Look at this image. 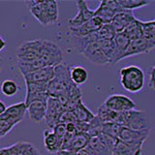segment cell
Instances as JSON below:
<instances>
[{
  "instance_id": "cell-1",
  "label": "cell",
  "mask_w": 155,
  "mask_h": 155,
  "mask_svg": "<svg viewBox=\"0 0 155 155\" xmlns=\"http://www.w3.org/2000/svg\"><path fill=\"white\" fill-rule=\"evenodd\" d=\"M48 95L58 98L60 96H67L68 98L81 97L80 87L72 81L70 77V68L65 64L54 67V78L48 84Z\"/></svg>"
},
{
  "instance_id": "cell-2",
  "label": "cell",
  "mask_w": 155,
  "mask_h": 155,
  "mask_svg": "<svg viewBox=\"0 0 155 155\" xmlns=\"http://www.w3.org/2000/svg\"><path fill=\"white\" fill-rule=\"evenodd\" d=\"M63 61V55L62 51L57 47L54 43L51 41H44V45L42 48L41 56L33 64L29 65H23V64H18V69L21 71L22 76H25L29 73H32L41 68H46V67H56L58 65L62 64Z\"/></svg>"
},
{
  "instance_id": "cell-3",
  "label": "cell",
  "mask_w": 155,
  "mask_h": 155,
  "mask_svg": "<svg viewBox=\"0 0 155 155\" xmlns=\"http://www.w3.org/2000/svg\"><path fill=\"white\" fill-rule=\"evenodd\" d=\"M120 84L123 88L130 93H139L145 84V76L142 68L130 65L121 68L119 71Z\"/></svg>"
},
{
  "instance_id": "cell-4",
  "label": "cell",
  "mask_w": 155,
  "mask_h": 155,
  "mask_svg": "<svg viewBox=\"0 0 155 155\" xmlns=\"http://www.w3.org/2000/svg\"><path fill=\"white\" fill-rule=\"evenodd\" d=\"M44 41L45 40L39 39V40L27 41L21 44L17 51V59L18 64L29 65L38 61L41 56Z\"/></svg>"
},
{
  "instance_id": "cell-5",
  "label": "cell",
  "mask_w": 155,
  "mask_h": 155,
  "mask_svg": "<svg viewBox=\"0 0 155 155\" xmlns=\"http://www.w3.org/2000/svg\"><path fill=\"white\" fill-rule=\"evenodd\" d=\"M118 123L123 127H127L132 130L137 131H147L150 130L149 121L147 114L143 110H133L119 114Z\"/></svg>"
},
{
  "instance_id": "cell-6",
  "label": "cell",
  "mask_w": 155,
  "mask_h": 155,
  "mask_svg": "<svg viewBox=\"0 0 155 155\" xmlns=\"http://www.w3.org/2000/svg\"><path fill=\"white\" fill-rule=\"evenodd\" d=\"M109 109L113 110L118 114L125 113V111L136 110L135 102L130 97L122 94H113L110 95L103 103Z\"/></svg>"
},
{
  "instance_id": "cell-7",
  "label": "cell",
  "mask_w": 155,
  "mask_h": 155,
  "mask_svg": "<svg viewBox=\"0 0 155 155\" xmlns=\"http://www.w3.org/2000/svg\"><path fill=\"white\" fill-rule=\"evenodd\" d=\"M125 10L122 9L118 1H114V0L102 1L100 2L99 7L95 10V17L101 18L104 24L111 23L115 15Z\"/></svg>"
},
{
  "instance_id": "cell-8",
  "label": "cell",
  "mask_w": 155,
  "mask_h": 155,
  "mask_svg": "<svg viewBox=\"0 0 155 155\" xmlns=\"http://www.w3.org/2000/svg\"><path fill=\"white\" fill-rule=\"evenodd\" d=\"M149 132H150V130L137 131V130H132L127 127H123L120 132L118 139L130 145H133L135 147L143 148V143L145 142V140L147 139Z\"/></svg>"
},
{
  "instance_id": "cell-9",
  "label": "cell",
  "mask_w": 155,
  "mask_h": 155,
  "mask_svg": "<svg viewBox=\"0 0 155 155\" xmlns=\"http://www.w3.org/2000/svg\"><path fill=\"white\" fill-rule=\"evenodd\" d=\"M66 110L62 104L55 97L50 96L48 99V110L46 116V123L48 128L53 129L54 126L59 123V118L61 114Z\"/></svg>"
},
{
  "instance_id": "cell-10",
  "label": "cell",
  "mask_w": 155,
  "mask_h": 155,
  "mask_svg": "<svg viewBox=\"0 0 155 155\" xmlns=\"http://www.w3.org/2000/svg\"><path fill=\"white\" fill-rule=\"evenodd\" d=\"M76 4L78 7V14L69 21L70 28L80 27L95 17V11L91 10L87 3L84 0H79Z\"/></svg>"
},
{
  "instance_id": "cell-11",
  "label": "cell",
  "mask_w": 155,
  "mask_h": 155,
  "mask_svg": "<svg viewBox=\"0 0 155 155\" xmlns=\"http://www.w3.org/2000/svg\"><path fill=\"white\" fill-rule=\"evenodd\" d=\"M155 48V39H147L144 37L139 38L137 40L131 41L129 48L123 57L127 58L130 56L147 53Z\"/></svg>"
},
{
  "instance_id": "cell-12",
  "label": "cell",
  "mask_w": 155,
  "mask_h": 155,
  "mask_svg": "<svg viewBox=\"0 0 155 155\" xmlns=\"http://www.w3.org/2000/svg\"><path fill=\"white\" fill-rule=\"evenodd\" d=\"M25 84L27 82H40V84H50L54 78V67L41 68L32 73L23 76Z\"/></svg>"
},
{
  "instance_id": "cell-13",
  "label": "cell",
  "mask_w": 155,
  "mask_h": 155,
  "mask_svg": "<svg viewBox=\"0 0 155 155\" xmlns=\"http://www.w3.org/2000/svg\"><path fill=\"white\" fill-rule=\"evenodd\" d=\"M27 113V105L25 102H19L8 107L7 110L3 114L0 115V118L8 119L13 121L16 124L21 122L24 118V115Z\"/></svg>"
},
{
  "instance_id": "cell-14",
  "label": "cell",
  "mask_w": 155,
  "mask_h": 155,
  "mask_svg": "<svg viewBox=\"0 0 155 155\" xmlns=\"http://www.w3.org/2000/svg\"><path fill=\"white\" fill-rule=\"evenodd\" d=\"M48 110V100H37L27 105V113L30 119L36 123L46 120Z\"/></svg>"
},
{
  "instance_id": "cell-15",
  "label": "cell",
  "mask_w": 155,
  "mask_h": 155,
  "mask_svg": "<svg viewBox=\"0 0 155 155\" xmlns=\"http://www.w3.org/2000/svg\"><path fill=\"white\" fill-rule=\"evenodd\" d=\"M26 5L29 8V11L33 15L37 21L42 25H50V21L48 17L47 0L46 1H27Z\"/></svg>"
},
{
  "instance_id": "cell-16",
  "label": "cell",
  "mask_w": 155,
  "mask_h": 155,
  "mask_svg": "<svg viewBox=\"0 0 155 155\" xmlns=\"http://www.w3.org/2000/svg\"><path fill=\"white\" fill-rule=\"evenodd\" d=\"M104 25V22L98 17H94L89 21L84 23V25L77 28H70L71 32L74 34L75 37H84L91 34H94Z\"/></svg>"
},
{
  "instance_id": "cell-17",
  "label": "cell",
  "mask_w": 155,
  "mask_h": 155,
  "mask_svg": "<svg viewBox=\"0 0 155 155\" xmlns=\"http://www.w3.org/2000/svg\"><path fill=\"white\" fill-rule=\"evenodd\" d=\"M114 42L115 46V52L111 64H115V63L123 59L125 53L129 48L131 40L124 32H121L116 34L115 37L114 38Z\"/></svg>"
},
{
  "instance_id": "cell-18",
  "label": "cell",
  "mask_w": 155,
  "mask_h": 155,
  "mask_svg": "<svg viewBox=\"0 0 155 155\" xmlns=\"http://www.w3.org/2000/svg\"><path fill=\"white\" fill-rule=\"evenodd\" d=\"M136 19L137 18L134 17L133 12L123 11L115 15L113 21H111V25L114 26L116 34H117V33L124 32L125 29L127 28L130 24H132Z\"/></svg>"
},
{
  "instance_id": "cell-19",
  "label": "cell",
  "mask_w": 155,
  "mask_h": 155,
  "mask_svg": "<svg viewBox=\"0 0 155 155\" xmlns=\"http://www.w3.org/2000/svg\"><path fill=\"white\" fill-rule=\"evenodd\" d=\"M63 140L53 133V131H44V145L51 153H56L63 147Z\"/></svg>"
},
{
  "instance_id": "cell-20",
  "label": "cell",
  "mask_w": 155,
  "mask_h": 155,
  "mask_svg": "<svg viewBox=\"0 0 155 155\" xmlns=\"http://www.w3.org/2000/svg\"><path fill=\"white\" fill-rule=\"evenodd\" d=\"M74 114L75 117L77 119V122H84V123H89L95 117V114L87 108V107L84 104L82 100L79 102L75 109L72 110Z\"/></svg>"
},
{
  "instance_id": "cell-21",
  "label": "cell",
  "mask_w": 155,
  "mask_h": 155,
  "mask_svg": "<svg viewBox=\"0 0 155 155\" xmlns=\"http://www.w3.org/2000/svg\"><path fill=\"white\" fill-rule=\"evenodd\" d=\"M86 149L91 155H113V151L106 147V144L99 139V137L91 138Z\"/></svg>"
},
{
  "instance_id": "cell-22",
  "label": "cell",
  "mask_w": 155,
  "mask_h": 155,
  "mask_svg": "<svg viewBox=\"0 0 155 155\" xmlns=\"http://www.w3.org/2000/svg\"><path fill=\"white\" fill-rule=\"evenodd\" d=\"M119 114H120L109 109L108 107L102 104L98 108V111H97L96 115L98 116V118L104 124H107V123H118Z\"/></svg>"
},
{
  "instance_id": "cell-23",
  "label": "cell",
  "mask_w": 155,
  "mask_h": 155,
  "mask_svg": "<svg viewBox=\"0 0 155 155\" xmlns=\"http://www.w3.org/2000/svg\"><path fill=\"white\" fill-rule=\"evenodd\" d=\"M142 149L130 145L118 139L113 150V155H142Z\"/></svg>"
},
{
  "instance_id": "cell-24",
  "label": "cell",
  "mask_w": 155,
  "mask_h": 155,
  "mask_svg": "<svg viewBox=\"0 0 155 155\" xmlns=\"http://www.w3.org/2000/svg\"><path fill=\"white\" fill-rule=\"evenodd\" d=\"M91 140V136L87 133H78L73 139L68 150L72 152H78L80 150L85 149Z\"/></svg>"
},
{
  "instance_id": "cell-25",
  "label": "cell",
  "mask_w": 155,
  "mask_h": 155,
  "mask_svg": "<svg viewBox=\"0 0 155 155\" xmlns=\"http://www.w3.org/2000/svg\"><path fill=\"white\" fill-rule=\"evenodd\" d=\"M70 77L72 81L76 85H81L85 84L88 80V72L82 66H72L70 67Z\"/></svg>"
},
{
  "instance_id": "cell-26",
  "label": "cell",
  "mask_w": 155,
  "mask_h": 155,
  "mask_svg": "<svg viewBox=\"0 0 155 155\" xmlns=\"http://www.w3.org/2000/svg\"><path fill=\"white\" fill-rule=\"evenodd\" d=\"M124 33L128 36L131 41L137 40L139 38L143 37V26H142V21L136 19V21L130 24V25L125 29Z\"/></svg>"
},
{
  "instance_id": "cell-27",
  "label": "cell",
  "mask_w": 155,
  "mask_h": 155,
  "mask_svg": "<svg viewBox=\"0 0 155 155\" xmlns=\"http://www.w3.org/2000/svg\"><path fill=\"white\" fill-rule=\"evenodd\" d=\"M96 35L98 37V41L99 40H113L116 35V32L114 30V26L111 25V23H107V24H104V25L96 32Z\"/></svg>"
},
{
  "instance_id": "cell-28",
  "label": "cell",
  "mask_w": 155,
  "mask_h": 155,
  "mask_svg": "<svg viewBox=\"0 0 155 155\" xmlns=\"http://www.w3.org/2000/svg\"><path fill=\"white\" fill-rule=\"evenodd\" d=\"M47 9H48V17L50 24L55 23L58 21L59 17V9H58V3L54 0H47Z\"/></svg>"
},
{
  "instance_id": "cell-29",
  "label": "cell",
  "mask_w": 155,
  "mask_h": 155,
  "mask_svg": "<svg viewBox=\"0 0 155 155\" xmlns=\"http://www.w3.org/2000/svg\"><path fill=\"white\" fill-rule=\"evenodd\" d=\"M119 5L122 7L125 11H131L133 10L142 8L148 5L147 1H143V0H117Z\"/></svg>"
},
{
  "instance_id": "cell-30",
  "label": "cell",
  "mask_w": 155,
  "mask_h": 155,
  "mask_svg": "<svg viewBox=\"0 0 155 155\" xmlns=\"http://www.w3.org/2000/svg\"><path fill=\"white\" fill-rule=\"evenodd\" d=\"M19 90V87L16 81L12 80H6L2 82L1 84V92L7 97L15 96Z\"/></svg>"
},
{
  "instance_id": "cell-31",
  "label": "cell",
  "mask_w": 155,
  "mask_h": 155,
  "mask_svg": "<svg viewBox=\"0 0 155 155\" xmlns=\"http://www.w3.org/2000/svg\"><path fill=\"white\" fill-rule=\"evenodd\" d=\"M122 128H123V126L119 123H107V124H104L102 133L108 135L111 138L118 140Z\"/></svg>"
},
{
  "instance_id": "cell-32",
  "label": "cell",
  "mask_w": 155,
  "mask_h": 155,
  "mask_svg": "<svg viewBox=\"0 0 155 155\" xmlns=\"http://www.w3.org/2000/svg\"><path fill=\"white\" fill-rule=\"evenodd\" d=\"M98 42L101 50L103 51L107 57L110 60V62H113L114 52H115V46H114V39L113 40H99Z\"/></svg>"
},
{
  "instance_id": "cell-33",
  "label": "cell",
  "mask_w": 155,
  "mask_h": 155,
  "mask_svg": "<svg viewBox=\"0 0 155 155\" xmlns=\"http://www.w3.org/2000/svg\"><path fill=\"white\" fill-rule=\"evenodd\" d=\"M18 155H41L37 148L31 143L26 142H19L16 143Z\"/></svg>"
},
{
  "instance_id": "cell-34",
  "label": "cell",
  "mask_w": 155,
  "mask_h": 155,
  "mask_svg": "<svg viewBox=\"0 0 155 155\" xmlns=\"http://www.w3.org/2000/svg\"><path fill=\"white\" fill-rule=\"evenodd\" d=\"M26 94L46 93L48 89V84H40V82H27Z\"/></svg>"
},
{
  "instance_id": "cell-35",
  "label": "cell",
  "mask_w": 155,
  "mask_h": 155,
  "mask_svg": "<svg viewBox=\"0 0 155 155\" xmlns=\"http://www.w3.org/2000/svg\"><path fill=\"white\" fill-rule=\"evenodd\" d=\"M103 126L104 123L98 118V116H95L94 119L89 122V131L88 134L91 136V138L93 137H98L100 134H102L103 131Z\"/></svg>"
},
{
  "instance_id": "cell-36",
  "label": "cell",
  "mask_w": 155,
  "mask_h": 155,
  "mask_svg": "<svg viewBox=\"0 0 155 155\" xmlns=\"http://www.w3.org/2000/svg\"><path fill=\"white\" fill-rule=\"evenodd\" d=\"M143 37L147 39H155V21H142Z\"/></svg>"
},
{
  "instance_id": "cell-37",
  "label": "cell",
  "mask_w": 155,
  "mask_h": 155,
  "mask_svg": "<svg viewBox=\"0 0 155 155\" xmlns=\"http://www.w3.org/2000/svg\"><path fill=\"white\" fill-rule=\"evenodd\" d=\"M16 125L17 124L13 122V121L0 118V137L4 138L7 134L10 133V131H11Z\"/></svg>"
},
{
  "instance_id": "cell-38",
  "label": "cell",
  "mask_w": 155,
  "mask_h": 155,
  "mask_svg": "<svg viewBox=\"0 0 155 155\" xmlns=\"http://www.w3.org/2000/svg\"><path fill=\"white\" fill-rule=\"evenodd\" d=\"M59 123L62 124H69V123H77V119L75 117L74 114L71 110H65L59 118Z\"/></svg>"
},
{
  "instance_id": "cell-39",
  "label": "cell",
  "mask_w": 155,
  "mask_h": 155,
  "mask_svg": "<svg viewBox=\"0 0 155 155\" xmlns=\"http://www.w3.org/2000/svg\"><path fill=\"white\" fill-rule=\"evenodd\" d=\"M98 137H99V139L102 140V142L106 144V147H109L111 151H113L114 147H115V144H116V142H117V140L114 139V138H111V137H110V136L103 134V133L100 134Z\"/></svg>"
},
{
  "instance_id": "cell-40",
  "label": "cell",
  "mask_w": 155,
  "mask_h": 155,
  "mask_svg": "<svg viewBox=\"0 0 155 155\" xmlns=\"http://www.w3.org/2000/svg\"><path fill=\"white\" fill-rule=\"evenodd\" d=\"M52 131H53V133H54L58 138L64 142V139H65L66 135H67V128H66L65 124L58 123L57 125L54 126V128L52 129Z\"/></svg>"
},
{
  "instance_id": "cell-41",
  "label": "cell",
  "mask_w": 155,
  "mask_h": 155,
  "mask_svg": "<svg viewBox=\"0 0 155 155\" xmlns=\"http://www.w3.org/2000/svg\"><path fill=\"white\" fill-rule=\"evenodd\" d=\"M77 131L78 133H87L89 131V123H84V122H77Z\"/></svg>"
},
{
  "instance_id": "cell-42",
  "label": "cell",
  "mask_w": 155,
  "mask_h": 155,
  "mask_svg": "<svg viewBox=\"0 0 155 155\" xmlns=\"http://www.w3.org/2000/svg\"><path fill=\"white\" fill-rule=\"evenodd\" d=\"M149 88L155 90V65L150 69L149 72V82H148Z\"/></svg>"
},
{
  "instance_id": "cell-43",
  "label": "cell",
  "mask_w": 155,
  "mask_h": 155,
  "mask_svg": "<svg viewBox=\"0 0 155 155\" xmlns=\"http://www.w3.org/2000/svg\"><path fill=\"white\" fill-rule=\"evenodd\" d=\"M53 155H75V152H72L70 150H65V149H61L58 152L54 153Z\"/></svg>"
},
{
  "instance_id": "cell-44",
  "label": "cell",
  "mask_w": 155,
  "mask_h": 155,
  "mask_svg": "<svg viewBox=\"0 0 155 155\" xmlns=\"http://www.w3.org/2000/svg\"><path fill=\"white\" fill-rule=\"evenodd\" d=\"M7 109H8V107L5 106V104L3 103L2 101H0V115L3 114L5 111L7 110Z\"/></svg>"
},
{
  "instance_id": "cell-45",
  "label": "cell",
  "mask_w": 155,
  "mask_h": 155,
  "mask_svg": "<svg viewBox=\"0 0 155 155\" xmlns=\"http://www.w3.org/2000/svg\"><path fill=\"white\" fill-rule=\"evenodd\" d=\"M75 155H91V154L88 152V150L85 148V149L80 150V151H78V152H75Z\"/></svg>"
},
{
  "instance_id": "cell-46",
  "label": "cell",
  "mask_w": 155,
  "mask_h": 155,
  "mask_svg": "<svg viewBox=\"0 0 155 155\" xmlns=\"http://www.w3.org/2000/svg\"><path fill=\"white\" fill-rule=\"evenodd\" d=\"M0 41H1V46H0V51H3V50H4V48L6 47V41H5L2 37L0 38Z\"/></svg>"
}]
</instances>
